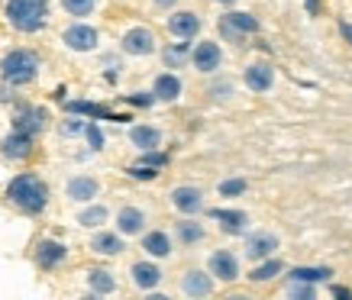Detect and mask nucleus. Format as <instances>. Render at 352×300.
I'll return each instance as SVG.
<instances>
[{
	"instance_id": "obj_1",
	"label": "nucleus",
	"mask_w": 352,
	"mask_h": 300,
	"mask_svg": "<svg viewBox=\"0 0 352 300\" xmlns=\"http://www.w3.org/2000/svg\"><path fill=\"white\" fill-rule=\"evenodd\" d=\"M3 197H7V204L16 207L20 214L39 216L45 207H49V184H45L39 174L23 172V174H16V178H10Z\"/></svg>"
},
{
	"instance_id": "obj_2",
	"label": "nucleus",
	"mask_w": 352,
	"mask_h": 300,
	"mask_svg": "<svg viewBox=\"0 0 352 300\" xmlns=\"http://www.w3.org/2000/svg\"><path fill=\"white\" fill-rule=\"evenodd\" d=\"M43 58L36 49H10L0 58V81H7L10 87H26L39 78Z\"/></svg>"
},
{
	"instance_id": "obj_3",
	"label": "nucleus",
	"mask_w": 352,
	"mask_h": 300,
	"mask_svg": "<svg viewBox=\"0 0 352 300\" xmlns=\"http://www.w3.org/2000/svg\"><path fill=\"white\" fill-rule=\"evenodd\" d=\"M3 16L10 23V30L32 36V32L45 30L49 23V0H7Z\"/></svg>"
},
{
	"instance_id": "obj_4",
	"label": "nucleus",
	"mask_w": 352,
	"mask_h": 300,
	"mask_svg": "<svg viewBox=\"0 0 352 300\" xmlns=\"http://www.w3.org/2000/svg\"><path fill=\"white\" fill-rule=\"evenodd\" d=\"M10 126L16 132H26V136H39L49 126V110L39 107V104H16L10 117Z\"/></svg>"
},
{
	"instance_id": "obj_5",
	"label": "nucleus",
	"mask_w": 352,
	"mask_h": 300,
	"mask_svg": "<svg viewBox=\"0 0 352 300\" xmlns=\"http://www.w3.org/2000/svg\"><path fill=\"white\" fill-rule=\"evenodd\" d=\"M217 30H220V36H223L226 43L245 45V36L258 32V20L252 13H226V16H220Z\"/></svg>"
},
{
	"instance_id": "obj_6",
	"label": "nucleus",
	"mask_w": 352,
	"mask_h": 300,
	"mask_svg": "<svg viewBox=\"0 0 352 300\" xmlns=\"http://www.w3.org/2000/svg\"><path fill=\"white\" fill-rule=\"evenodd\" d=\"M32 262H36L39 271L62 268L65 262H68V246H65L62 239H39L36 249H32Z\"/></svg>"
},
{
	"instance_id": "obj_7",
	"label": "nucleus",
	"mask_w": 352,
	"mask_h": 300,
	"mask_svg": "<svg viewBox=\"0 0 352 300\" xmlns=\"http://www.w3.org/2000/svg\"><path fill=\"white\" fill-rule=\"evenodd\" d=\"M62 43L72 52H94L100 45V32L94 26H87V23H72L68 30H62Z\"/></svg>"
},
{
	"instance_id": "obj_8",
	"label": "nucleus",
	"mask_w": 352,
	"mask_h": 300,
	"mask_svg": "<svg viewBox=\"0 0 352 300\" xmlns=\"http://www.w3.org/2000/svg\"><path fill=\"white\" fill-rule=\"evenodd\" d=\"M120 49H123V55H133V58L152 55V52H155V32H152L149 26H133V30L123 32Z\"/></svg>"
},
{
	"instance_id": "obj_9",
	"label": "nucleus",
	"mask_w": 352,
	"mask_h": 300,
	"mask_svg": "<svg viewBox=\"0 0 352 300\" xmlns=\"http://www.w3.org/2000/svg\"><path fill=\"white\" fill-rule=\"evenodd\" d=\"M32 152H36V136H26L16 129H10V136H3L0 142V155L7 161H26L32 159Z\"/></svg>"
},
{
	"instance_id": "obj_10",
	"label": "nucleus",
	"mask_w": 352,
	"mask_h": 300,
	"mask_svg": "<svg viewBox=\"0 0 352 300\" xmlns=\"http://www.w3.org/2000/svg\"><path fill=\"white\" fill-rule=\"evenodd\" d=\"M65 110L72 117H87V119H113V123H126L129 113H113L104 104H94V100H65Z\"/></svg>"
},
{
	"instance_id": "obj_11",
	"label": "nucleus",
	"mask_w": 352,
	"mask_h": 300,
	"mask_svg": "<svg viewBox=\"0 0 352 300\" xmlns=\"http://www.w3.org/2000/svg\"><path fill=\"white\" fill-rule=\"evenodd\" d=\"M188 62H191L194 68L201 71V75H214L217 68L223 65V52H220V45H217V43H210V39H207V43H197V45H194V49H191V58H188Z\"/></svg>"
},
{
	"instance_id": "obj_12",
	"label": "nucleus",
	"mask_w": 352,
	"mask_h": 300,
	"mask_svg": "<svg viewBox=\"0 0 352 300\" xmlns=\"http://www.w3.org/2000/svg\"><path fill=\"white\" fill-rule=\"evenodd\" d=\"M171 207L184 216H194L204 210V191L201 187H191V184H182L171 191Z\"/></svg>"
},
{
	"instance_id": "obj_13",
	"label": "nucleus",
	"mask_w": 352,
	"mask_h": 300,
	"mask_svg": "<svg viewBox=\"0 0 352 300\" xmlns=\"http://www.w3.org/2000/svg\"><path fill=\"white\" fill-rule=\"evenodd\" d=\"M210 220H214V223L223 229L226 236H245V229H249V216H245L243 210L214 207V210H210Z\"/></svg>"
},
{
	"instance_id": "obj_14",
	"label": "nucleus",
	"mask_w": 352,
	"mask_h": 300,
	"mask_svg": "<svg viewBox=\"0 0 352 300\" xmlns=\"http://www.w3.org/2000/svg\"><path fill=\"white\" fill-rule=\"evenodd\" d=\"M65 194L75 204H91L97 194H100V181L91 178V174H75V178H68V184H65Z\"/></svg>"
},
{
	"instance_id": "obj_15",
	"label": "nucleus",
	"mask_w": 352,
	"mask_h": 300,
	"mask_svg": "<svg viewBox=\"0 0 352 300\" xmlns=\"http://www.w3.org/2000/svg\"><path fill=\"white\" fill-rule=\"evenodd\" d=\"M207 271L214 275L217 281H236L239 278V258L233 255V252H226V249H220V252H214L210 255V262H207Z\"/></svg>"
},
{
	"instance_id": "obj_16",
	"label": "nucleus",
	"mask_w": 352,
	"mask_h": 300,
	"mask_svg": "<svg viewBox=\"0 0 352 300\" xmlns=\"http://www.w3.org/2000/svg\"><path fill=\"white\" fill-rule=\"evenodd\" d=\"M168 32L175 39H194L201 32V16L194 10H175L168 16Z\"/></svg>"
},
{
	"instance_id": "obj_17",
	"label": "nucleus",
	"mask_w": 352,
	"mask_h": 300,
	"mask_svg": "<svg viewBox=\"0 0 352 300\" xmlns=\"http://www.w3.org/2000/svg\"><path fill=\"white\" fill-rule=\"evenodd\" d=\"M182 290L188 297H210L214 294V275L210 271H184L182 275Z\"/></svg>"
},
{
	"instance_id": "obj_18",
	"label": "nucleus",
	"mask_w": 352,
	"mask_h": 300,
	"mask_svg": "<svg viewBox=\"0 0 352 300\" xmlns=\"http://www.w3.org/2000/svg\"><path fill=\"white\" fill-rule=\"evenodd\" d=\"M182 91H184V84L175 71H165V75H159L152 81V97H155L159 104H175V100L182 97Z\"/></svg>"
},
{
	"instance_id": "obj_19",
	"label": "nucleus",
	"mask_w": 352,
	"mask_h": 300,
	"mask_svg": "<svg viewBox=\"0 0 352 300\" xmlns=\"http://www.w3.org/2000/svg\"><path fill=\"white\" fill-rule=\"evenodd\" d=\"M129 278H133V284H136L139 290H155L165 275H162V268L155 265V262H133Z\"/></svg>"
},
{
	"instance_id": "obj_20",
	"label": "nucleus",
	"mask_w": 352,
	"mask_h": 300,
	"mask_svg": "<svg viewBox=\"0 0 352 300\" xmlns=\"http://www.w3.org/2000/svg\"><path fill=\"white\" fill-rule=\"evenodd\" d=\"M142 229H146V210L142 207H120L117 214L120 236H142Z\"/></svg>"
},
{
	"instance_id": "obj_21",
	"label": "nucleus",
	"mask_w": 352,
	"mask_h": 300,
	"mask_svg": "<svg viewBox=\"0 0 352 300\" xmlns=\"http://www.w3.org/2000/svg\"><path fill=\"white\" fill-rule=\"evenodd\" d=\"M272 81H275V68H272L268 62H252L249 68H245V87H249V91L262 94V91L272 87Z\"/></svg>"
},
{
	"instance_id": "obj_22",
	"label": "nucleus",
	"mask_w": 352,
	"mask_h": 300,
	"mask_svg": "<svg viewBox=\"0 0 352 300\" xmlns=\"http://www.w3.org/2000/svg\"><path fill=\"white\" fill-rule=\"evenodd\" d=\"M275 249H278V236H272V233H252V236H245V258H252V262L268 258Z\"/></svg>"
},
{
	"instance_id": "obj_23",
	"label": "nucleus",
	"mask_w": 352,
	"mask_h": 300,
	"mask_svg": "<svg viewBox=\"0 0 352 300\" xmlns=\"http://www.w3.org/2000/svg\"><path fill=\"white\" fill-rule=\"evenodd\" d=\"M129 142H133L139 152L159 149V146H162V129L159 126H149V123H139V126L129 129Z\"/></svg>"
},
{
	"instance_id": "obj_24",
	"label": "nucleus",
	"mask_w": 352,
	"mask_h": 300,
	"mask_svg": "<svg viewBox=\"0 0 352 300\" xmlns=\"http://www.w3.org/2000/svg\"><path fill=\"white\" fill-rule=\"evenodd\" d=\"M142 249H146V255H152V258H168L171 252H175V249H171V236L165 229L146 233V236H142Z\"/></svg>"
},
{
	"instance_id": "obj_25",
	"label": "nucleus",
	"mask_w": 352,
	"mask_h": 300,
	"mask_svg": "<svg viewBox=\"0 0 352 300\" xmlns=\"http://www.w3.org/2000/svg\"><path fill=\"white\" fill-rule=\"evenodd\" d=\"M123 236L120 233H97L94 239H91V252L94 255H107V258H113V255H120L123 252Z\"/></svg>"
},
{
	"instance_id": "obj_26",
	"label": "nucleus",
	"mask_w": 352,
	"mask_h": 300,
	"mask_svg": "<svg viewBox=\"0 0 352 300\" xmlns=\"http://www.w3.org/2000/svg\"><path fill=\"white\" fill-rule=\"evenodd\" d=\"M87 288H91V294L107 297V294L117 290V278H113V271H107V268H87Z\"/></svg>"
},
{
	"instance_id": "obj_27",
	"label": "nucleus",
	"mask_w": 352,
	"mask_h": 300,
	"mask_svg": "<svg viewBox=\"0 0 352 300\" xmlns=\"http://www.w3.org/2000/svg\"><path fill=\"white\" fill-rule=\"evenodd\" d=\"M175 236H178V242L182 246H197V242H204V226L194 220V216H188V220H182V223H175Z\"/></svg>"
},
{
	"instance_id": "obj_28",
	"label": "nucleus",
	"mask_w": 352,
	"mask_h": 300,
	"mask_svg": "<svg viewBox=\"0 0 352 300\" xmlns=\"http://www.w3.org/2000/svg\"><path fill=\"white\" fill-rule=\"evenodd\" d=\"M191 58V43L188 39H182V43H171L162 49V62H165V68H184V62Z\"/></svg>"
},
{
	"instance_id": "obj_29",
	"label": "nucleus",
	"mask_w": 352,
	"mask_h": 300,
	"mask_svg": "<svg viewBox=\"0 0 352 300\" xmlns=\"http://www.w3.org/2000/svg\"><path fill=\"white\" fill-rule=\"evenodd\" d=\"M107 220H110V210L104 204H91L78 214V226H85V229H100Z\"/></svg>"
},
{
	"instance_id": "obj_30",
	"label": "nucleus",
	"mask_w": 352,
	"mask_h": 300,
	"mask_svg": "<svg viewBox=\"0 0 352 300\" xmlns=\"http://www.w3.org/2000/svg\"><path fill=\"white\" fill-rule=\"evenodd\" d=\"M62 10L68 16H91L97 10V0H62Z\"/></svg>"
},
{
	"instance_id": "obj_31",
	"label": "nucleus",
	"mask_w": 352,
	"mask_h": 300,
	"mask_svg": "<svg viewBox=\"0 0 352 300\" xmlns=\"http://www.w3.org/2000/svg\"><path fill=\"white\" fill-rule=\"evenodd\" d=\"M275 275H281V262L268 255L265 265H258V268L249 271V281H268V278H275Z\"/></svg>"
},
{
	"instance_id": "obj_32",
	"label": "nucleus",
	"mask_w": 352,
	"mask_h": 300,
	"mask_svg": "<svg viewBox=\"0 0 352 300\" xmlns=\"http://www.w3.org/2000/svg\"><path fill=\"white\" fill-rule=\"evenodd\" d=\"M126 174L133 178V181H155L159 178V168H152V165H142V161H136V165H129Z\"/></svg>"
},
{
	"instance_id": "obj_33",
	"label": "nucleus",
	"mask_w": 352,
	"mask_h": 300,
	"mask_svg": "<svg viewBox=\"0 0 352 300\" xmlns=\"http://www.w3.org/2000/svg\"><path fill=\"white\" fill-rule=\"evenodd\" d=\"M81 136L87 139L91 152H100V149H104V129L97 126V123H85V129H81Z\"/></svg>"
},
{
	"instance_id": "obj_34",
	"label": "nucleus",
	"mask_w": 352,
	"mask_h": 300,
	"mask_svg": "<svg viewBox=\"0 0 352 300\" xmlns=\"http://www.w3.org/2000/svg\"><path fill=\"white\" fill-rule=\"evenodd\" d=\"M333 271L330 268H294L291 271V278L294 281H327Z\"/></svg>"
},
{
	"instance_id": "obj_35",
	"label": "nucleus",
	"mask_w": 352,
	"mask_h": 300,
	"mask_svg": "<svg viewBox=\"0 0 352 300\" xmlns=\"http://www.w3.org/2000/svg\"><path fill=\"white\" fill-rule=\"evenodd\" d=\"M129 107H142V110H149L152 104H155V97H152V91H136V94H126L123 97Z\"/></svg>"
},
{
	"instance_id": "obj_36",
	"label": "nucleus",
	"mask_w": 352,
	"mask_h": 300,
	"mask_svg": "<svg viewBox=\"0 0 352 300\" xmlns=\"http://www.w3.org/2000/svg\"><path fill=\"white\" fill-rule=\"evenodd\" d=\"M142 165H152V168H165V165H168V152H159V149H149V152H142Z\"/></svg>"
},
{
	"instance_id": "obj_37",
	"label": "nucleus",
	"mask_w": 352,
	"mask_h": 300,
	"mask_svg": "<svg viewBox=\"0 0 352 300\" xmlns=\"http://www.w3.org/2000/svg\"><path fill=\"white\" fill-rule=\"evenodd\" d=\"M243 191H245V178H230V181L220 184V197H236Z\"/></svg>"
},
{
	"instance_id": "obj_38",
	"label": "nucleus",
	"mask_w": 352,
	"mask_h": 300,
	"mask_svg": "<svg viewBox=\"0 0 352 300\" xmlns=\"http://www.w3.org/2000/svg\"><path fill=\"white\" fill-rule=\"evenodd\" d=\"M291 297H304V300L314 297V288H310V281H294V288H291Z\"/></svg>"
},
{
	"instance_id": "obj_39",
	"label": "nucleus",
	"mask_w": 352,
	"mask_h": 300,
	"mask_svg": "<svg viewBox=\"0 0 352 300\" xmlns=\"http://www.w3.org/2000/svg\"><path fill=\"white\" fill-rule=\"evenodd\" d=\"M230 91H233V87L226 84V81H223V84H210V87H207L210 100H226V97H230Z\"/></svg>"
},
{
	"instance_id": "obj_40",
	"label": "nucleus",
	"mask_w": 352,
	"mask_h": 300,
	"mask_svg": "<svg viewBox=\"0 0 352 300\" xmlns=\"http://www.w3.org/2000/svg\"><path fill=\"white\" fill-rule=\"evenodd\" d=\"M81 129H85V123H81V119H65V123H62V136H81Z\"/></svg>"
},
{
	"instance_id": "obj_41",
	"label": "nucleus",
	"mask_w": 352,
	"mask_h": 300,
	"mask_svg": "<svg viewBox=\"0 0 352 300\" xmlns=\"http://www.w3.org/2000/svg\"><path fill=\"white\" fill-rule=\"evenodd\" d=\"M0 104H13V87L7 81L0 84Z\"/></svg>"
},
{
	"instance_id": "obj_42",
	"label": "nucleus",
	"mask_w": 352,
	"mask_h": 300,
	"mask_svg": "<svg viewBox=\"0 0 352 300\" xmlns=\"http://www.w3.org/2000/svg\"><path fill=\"white\" fill-rule=\"evenodd\" d=\"M340 32H342V39H346V43L352 45V23H342V26H340Z\"/></svg>"
},
{
	"instance_id": "obj_43",
	"label": "nucleus",
	"mask_w": 352,
	"mask_h": 300,
	"mask_svg": "<svg viewBox=\"0 0 352 300\" xmlns=\"http://www.w3.org/2000/svg\"><path fill=\"white\" fill-rule=\"evenodd\" d=\"M152 3H155V7H159V10H171V7H175V3H178V0H152Z\"/></svg>"
},
{
	"instance_id": "obj_44",
	"label": "nucleus",
	"mask_w": 352,
	"mask_h": 300,
	"mask_svg": "<svg viewBox=\"0 0 352 300\" xmlns=\"http://www.w3.org/2000/svg\"><path fill=\"white\" fill-rule=\"evenodd\" d=\"M307 13L310 16H317V13H320V0H307Z\"/></svg>"
},
{
	"instance_id": "obj_45",
	"label": "nucleus",
	"mask_w": 352,
	"mask_h": 300,
	"mask_svg": "<svg viewBox=\"0 0 352 300\" xmlns=\"http://www.w3.org/2000/svg\"><path fill=\"white\" fill-rule=\"evenodd\" d=\"M333 294H336V297H352L349 288H333Z\"/></svg>"
},
{
	"instance_id": "obj_46",
	"label": "nucleus",
	"mask_w": 352,
	"mask_h": 300,
	"mask_svg": "<svg viewBox=\"0 0 352 300\" xmlns=\"http://www.w3.org/2000/svg\"><path fill=\"white\" fill-rule=\"evenodd\" d=\"M217 3H223V7H230V3H236V0H217Z\"/></svg>"
}]
</instances>
